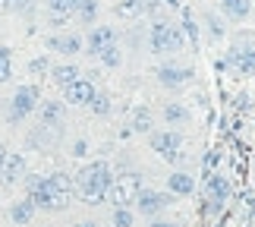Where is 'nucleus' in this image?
Here are the masks:
<instances>
[{
    "mask_svg": "<svg viewBox=\"0 0 255 227\" xmlns=\"http://www.w3.org/2000/svg\"><path fill=\"white\" fill-rule=\"evenodd\" d=\"M28 199L35 209H66L73 199V180L66 174H51V177H28Z\"/></svg>",
    "mask_w": 255,
    "mask_h": 227,
    "instance_id": "1",
    "label": "nucleus"
},
{
    "mask_svg": "<svg viewBox=\"0 0 255 227\" xmlns=\"http://www.w3.org/2000/svg\"><path fill=\"white\" fill-rule=\"evenodd\" d=\"M111 183H114V174H111V164L107 161H92V164H85L79 174H76V180H73V190L82 196V199H101V196L111 190Z\"/></svg>",
    "mask_w": 255,
    "mask_h": 227,
    "instance_id": "2",
    "label": "nucleus"
},
{
    "mask_svg": "<svg viewBox=\"0 0 255 227\" xmlns=\"http://www.w3.org/2000/svg\"><path fill=\"white\" fill-rule=\"evenodd\" d=\"M139 190H142V177L135 171H126V174H120L111 183V199H114V205H126V209H132Z\"/></svg>",
    "mask_w": 255,
    "mask_h": 227,
    "instance_id": "3",
    "label": "nucleus"
},
{
    "mask_svg": "<svg viewBox=\"0 0 255 227\" xmlns=\"http://www.w3.org/2000/svg\"><path fill=\"white\" fill-rule=\"evenodd\" d=\"M183 44H186V35L176 25L158 22V25L151 28V47H154V54H176V51H183Z\"/></svg>",
    "mask_w": 255,
    "mask_h": 227,
    "instance_id": "4",
    "label": "nucleus"
},
{
    "mask_svg": "<svg viewBox=\"0 0 255 227\" xmlns=\"http://www.w3.org/2000/svg\"><path fill=\"white\" fill-rule=\"evenodd\" d=\"M38 98H41L38 85H19V88H16V95L9 98V123L25 120V117L38 107Z\"/></svg>",
    "mask_w": 255,
    "mask_h": 227,
    "instance_id": "5",
    "label": "nucleus"
},
{
    "mask_svg": "<svg viewBox=\"0 0 255 227\" xmlns=\"http://www.w3.org/2000/svg\"><path fill=\"white\" fill-rule=\"evenodd\" d=\"M180 145H183V136L176 130L151 133V149L158 152L161 158H167V161H180Z\"/></svg>",
    "mask_w": 255,
    "mask_h": 227,
    "instance_id": "6",
    "label": "nucleus"
},
{
    "mask_svg": "<svg viewBox=\"0 0 255 227\" xmlns=\"http://www.w3.org/2000/svg\"><path fill=\"white\" fill-rule=\"evenodd\" d=\"M230 199V183L227 177H208V183H205V202H208V212H218L224 202Z\"/></svg>",
    "mask_w": 255,
    "mask_h": 227,
    "instance_id": "7",
    "label": "nucleus"
},
{
    "mask_svg": "<svg viewBox=\"0 0 255 227\" xmlns=\"http://www.w3.org/2000/svg\"><path fill=\"white\" fill-rule=\"evenodd\" d=\"M98 92H95V85H92V79H73V82L70 85H63V98H66V101H70V104H92V98H95Z\"/></svg>",
    "mask_w": 255,
    "mask_h": 227,
    "instance_id": "8",
    "label": "nucleus"
},
{
    "mask_svg": "<svg viewBox=\"0 0 255 227\" xmlns=\"http://www.w3.org/2000/svg\"><path fill=\"white\" fill-rule=\"evenodd\" d=\"M192 70L189 66H176V63H167V66H161L158 70V82L161 85H167V88H183V85H189L192 82Z\"/></svg>",
    "mask_w": 255,
    "mask_h": 227,
    "instance_id": "9",
    "label": "nucleus"
},
{
    "mask_svg": "<svg viewBox=\"0 0 255 227\" xmlns=\"http://www.w3.org/2000/svg\"><path fill=\"white\" fill-rule=\"evenodd\" d=\"M135 205H139L142 215H158V212H164L170 205V196L167 193H158V190H139Z\"/></svg>",
    "mask_w": 255,
    "mask_h": 227,
    "instance_id": "10",
    "label": "nucleus"
},
{
    "mask_svg": "<svg viewBox=\"0 0 255 227\" xmlns=\"http://www.w3.org/2000/svg\"><path fill=\"white\" fill-rule=\"evenodd\" d=\"M227 63L233 66V70H240V73H255V47L252 44H233V51L227 57Z\"/></svg>",
    "mask_w": 255,
    "mask_h": 227,
    "instance_id": "11",
    "label": "nucleus"
},
{
    "mask_svg": "<svg viewBox=\"0 0 255 227\" xmlns=\"http://www.w3.org/2000/svg\"><path fill=\"white\" fill-rule=\"evenodd\" d=\"M22 174H25V158L19 152H6L3 164H0V180H3V183H16Z\"/></svg>",
    "mask_w": 255,
    "mask_h": 227,
    "instance_id": "12",
    "label": "nucleus"
},
{
    "mask_svg": "<svg viewBox=\"0 0 255 227\" xmlns=\"http://www.w3.org/2000/svg\"><path fill=\"white\" fill-rule=\"evenodd\" d=\"M117 41V28L114 25H98V28H92V35H88V54H101L107 44H114Z\"/></svg>",
    "mask_w": 255,
    "mask_h": 227,
    "instance_id": "13",
    "label": "nucleus"
},
{
    "mask_svg": "<svg viewBox=\"0 0 255 227\" xmlns=\"http://www.w3.org/2000/svg\"><path fill=\"white\" fill-rule=\"evenodd\" d=\"M47 47L60 54H79L82 51V38L79 35H51L47 38Z\"/></svg>",
    "mask_w": 255,
    "mask_h": 227,
    "instance_id": "14",
    "label": "nucleus"
},
{
    "mask_svg": "<svg viewBox=\"0 0 255 227\" xmlns=\"http://www.w3.org/2000/svg\"><path fill=\"white\" fill-rule=\"evenodd\" d=\"M192 190H195V180H192L189 174L176 171V174L167 177V193L170 196H192Z\"/></svg>",
    "mask_w": 255,
    "mask_h": 227,
    "instance_id": "15",
    "label": "nucleus"
},
{
    "mask_svg": "<svg viewBox=\"0 0 255 227\" xmlns=\"http://www.w3.org/2000/svg\"><path fill=\"white\" fill-rule=\"evenodd\" d=\"M221 9H224V16H230V19H246L249 16V9H252V3L249 0H221Z\"/></svg>",
    "mask_w": 255,
    "mask_h": 227,
    "instance_id": "16",
    "label": "nucleus"
},
{
    "mask_svg": "<svg viewBox=\"0 0 255 227\" xmlns=\"http://www.w3.org/2000/svg\"><path fill=\"white\" fill-rule=\"evenodd\" d=\"M63 120V101H41V123L57 126Z\"/></svg>",
    "mask_w": 255,
    "mask_h": 227,
    "instance_id": "17",
    "label": "nucleus"
},
{
    "mask_svg": "<svg viewBox=\"0 0 255 227\" xmlns=\"http://www.w3.org/2000/svg\"><path fill=\"white\" fill-rule=\"evenodd\" d=\"M79 66H73V63H60V66H51V79L57 85H70L73 79H79Z\"/></svg>",
    "mask_w": 255,
    "mask_h": 227,
    "instance_id": "18",
    "label": "nucleus"
},
{
    "mask_svg": "<svg viewBox=\"0 0 255 227\" xmlns=\"http://www.w3.org/2000/svg\"><path fill=\"white\" fill-rule=\"evenodd\" d=\"M164 120H167V126H180V123L189 120V111H186L183 104L170 101V104H164Z\"/></svg>",
    "mask_w": 255,
    "mask_h": 227,
    "instance_id": "19",
    "label": "nucleus"
},
{
    "mask_svg": "<svg viewBox=\"0 0 255 227\" xmlns=\"http://www.w3.org/2000/svg\"><path fill=\"white\" fill-rule=\"evenodd\" d=\"M32 215H35V202H32V199L16 202L13 209H9V218H13L16 224H28V221H32Z\"/></svg>",
    "mask_w": 255,
    "mask_h": 227,
    "instance_id": "20",
    "label": "nucleus"
},
{
    "mask_svg": "<svg viewBox=\"0 0 255 227\" xmlns=\"http://www.w3.org/2000/svg\"><path fill=\"white\" fill-rule=\"evenodd\" d=\"M132 130L135 133H151V111L148 107H139L132 114Z\"/></svg>",
    "mask_w": 255,
    "mask_h": 227,
    "instance_id": "21",
    "label": "nucleus"
},
{
    "mask_svg": "<svg viewBox=\"0 0 255 227\" xmlns=\"http://www.w3.org/2000/svg\"><path fill=\"white\" fill-rule=\"evenodd\" d=\"M135 224V212L126 205H114V227H132Z\"/></svg>",
    "mask_w": 255,
    "mask_h": 227,
    "instance_id": "22",
    "label": "nucleus"
},
{
    "mask_svg": "<svg viewBox=\"0 0 255 227\" xmlns=\"http://www.w3.org/2000/svg\"><path fill=\"white\" fill-rule=\"evenodd\" d=\"M76 13H79L82 22H95V16H98V0H79V3H76Z\"/></svg>",
    "mask_w": 255,
    "mask_h": 227,
    "instance_id": "23",
    "label": "nucleus"
},
{
    "mask_svg": "<svg viewBox=\"0 0 255 227\" xmlns=\"http://www.w3.org/2000/svg\"><path fill=\"white\" fill-rule=\"evenodd\" d=\"M145 9V0H120L117 3V16H139Z\"/></svg>",
    "mask_w": 255,
    "mask_h": 227,
    "instance_id": "24",
    "label": "nucleus"
},
{
    "mask_svg": "<svg viewBox=\"0 0 255 227\" xmlns=\"http://www.w3.org/2000/svg\"><path fill=\"white\" fill-rule=\"evenodd\" d=\"M98 60H101L104 66H120V51H117V41L107 44L101 54H98Z\"/></svg>",
    "mask_w": 255,
    "mask_h": 227,
    "instance_id": "25",
    "label": "nucleus"
},
{
    "mask_svg": "<svg viewBox=\"0 0 255 227\" xmlns=\"http://www.w3.org/2000/svg\"><path fill=\"white\" fill-rule=\"evenodd\" d=\"M47 6H51V13H57V16L76 13V0H47Z\"/></svg>",
    "mask_w": 255,
    "mask_h": 227,
    "instance_id": "26",
    "label": "nucleus"
},
{
    "mask_svg": "<svg viewBox=\"0 0 255 227\" xmlns=\"http://www.w3.org/2000/svg\"><path fill=\"white\" fill-rule=\"evenodd\" d=\"M92 111L98 117H107V114H111V98H107V95H95L92 98Z\"/></svg>",
    "mask_w": 255,
    "mask_h": 227,
    "instance_id": "27",
    "label": "nucleus"
},
{
    "mask_svg": "<svg viewBox=\"0 0 255 227\" xmlns=\"http://www.w3.org/2000/svg\"><path fill=\"white\" fill-rule=\"evenodd\" d=\"M51 70V63H47V57H35L32 63H28V73H47Z\"/></svg>",
    "mask_w": 255,
    "mask_h": 227,
    "instance_id": "28",
    "label": "nucleus"
},
{
    "mask_svg": "<svg viewBox=\"0 0 255 227\" xmlns=\"http://www.w3.org/2000/svg\"><path fill=\"white\" fill-rule=\"evenodd\" d=\"M205 22H208V32L214 38H224V25H221V19H214V16H205Z\"/></svg>",
    "mask_w": 255,
    "mask_h": 227,
    "instance_id": "29",
    "label": "nucleus"
},
{
    "mask_svg": "<svg viewBox=\"0 0 255 227\" xmlns=\"http://www.w3.org/2000/svg\"><path fill=\"white\" fill-rule=\"evenodd\" d=\"M13 79V66H9V60H0V82H9Z\"/></svg>",
    "mask_w": 255,
    "mask_h": 227,
    "instance_id": "30",
    "label": "nucleus"
},
{
    "mask_svg": "<svg viewBox=\"0 0 255 227\" xmlns=\"http://www.w3.org/2000/svg\"><path fill=\"white\" fill-rule=\"evenodd\" d=\"M73 155H76V158H85V155H88V142H85V139L73 142Z\"/></svg>",
    "mask_w": 255,
    "mask_h": 227,
    "instance_id": "31",
    "label": "nucleus"
},
{
    "mask_svg": "<svg viewBox=\"0 0 255 227\" xmlns=\"http://www.w3.org/2000/svg\"><path fill=\"white\" fill-rule=\"evenodd\" d=\"M151 227H183V224H173V221H151Z\"/></svg>",
    "mask_w": 255,
    "mask_h": 227,
    "instance_id": "32",
    "label": "nucleus"
},
{
    "mask_svg": "<svg viewBox=\"0 0 255 227\" xmlns=\"http://www.w3.org/2000/svg\"><path fill=\"white\" fill-rule=\"evenodd\" d=\"M0 60H9V47L6 44H0Z\"/></svg>",
    "mask_w": 255,
    "mask_h": 227,
    "instance_id": "33",
    "label": "nucleus"
},
{
    "mask_svg": "<svg viewBox=\"0 0 255 227\" xmlns=\"http://www.w3.org/2000/svg\"><path fill=\"white\" fill-rule=\"evenodd\" d=\"M3 158H6V145L0 142V164H3Z\"/></svg>",
    "mask_w": 255,
    "mask_h": 227,
    "instance_id": "34",
    "label": "nucleus"
},
{
    "mask_svg": "<svg viewBox=\"0 0 255 227\" xmlns=\"http://www.w3.org/2000/svg\"><path fill=\"white\" fill-rule=\"evenodd\" d=\"M76 227H95L92 221H79V224H76Z\"/></svg>",
    "mask_w": 255,
    "mask_h": 227,
    "instance_id": "35",
    "label": "nucleus"
}]
</instances>
